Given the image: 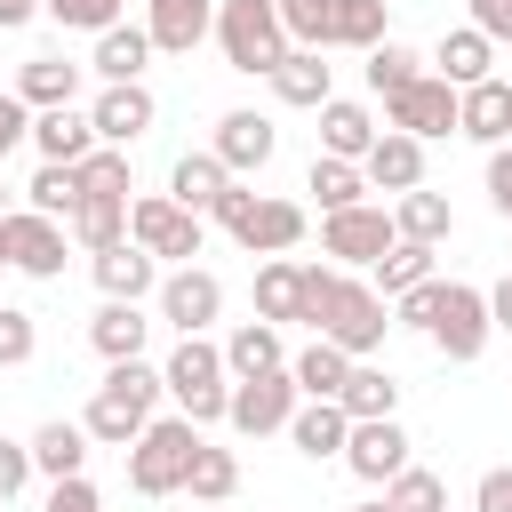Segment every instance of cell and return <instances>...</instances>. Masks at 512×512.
Here are the masks:
<instances>
[{
    "instance_id": "obj_14",
    "label": "cell",
    "mask_w": 512,
    "mask_h": 512,
    "mask_svg": "<svg viewBox=\"0 0 512 512\" xmlns=\"http://www.w3.org/2000/svg\"><path fill=\"white\" fill-rule=\"evenodd\" d=\"M408 424L400 416H368V424H352L344 432V464H352V480H368V488H384L392 472H408Z\"/></svg>"
},
{
    "instance_id": "obj_54",
    "label": "cell",
    "mask_w": 512,
    "mask_h": 512,
    "mask_svg": "<svg viewBox=\"0 0 512 512\" xmlns=\"http://www.w3.org/2000/svg\"><path fill=\"white\" fill-rule=\"evenodd\" d=\"M24 136H32V112H24L16 96H0V160H8V152H16Z\"/></svg>"
},
{
    "instance_id": "obj_35",
    "label": "cell",
    "mask_w": 512,
    "mask_h": 512,
    "mask_svg": "<svg viewBox=\"0 0 512 512\" xmlns=\"http://www.w3.org/2000/svg\"><path fill=\"white\" fill-rule=\"evenodd\" d=\"M432 256H440V248H424V240H392V248L368 264V272H376L368 288L392 304V296H408V288H424V280H432Z\"/></svg>"
},
{
    "instance_id": "obj_22",
    "label": "cell",
    "mask_w": 512,
    "mask_h": 512,
    "mask_svg": "<svg viewBox=\"0 0 512 512\" xmlns=\"http://www.w3.org/2000/svg\"><path fill=\"white\" fill-rule=\"evenodd\" d=\"M456 136H472V144H512V88L504 80H480V88H464L456 96Z\"/></svg>"
},
{
    "instance_id": "obj_28",
    "label": "cell",
    "mask_w": 512,
    "mask_h": 512,
    "mask_svg": "<svg viewBox=\"0 0 512 512\" xmlns=\"http://www.w3.org/2000/svg\"><path fill=\"white\" fill-rule=\"evenodd\" d=\"M256 320H272V328L304 320V264L296 256H264L256 264Z\"/></svg>"
},
{
    "instance_id": "obj_15",
    "label": "cell",
    "mask_w": 512,
    "mask_h": 512,
    "mask_svg": "<svg viewBox=\"0 0 512 512\" xmlns=\"http://www.w3.org/2000/svg\"><path fill=\"white\" fill-rule=\"evenodd\" d=\"M152 120H160V104H152V88H144V80H128V88H104V96L88 104V128H96V144H120V152H128V144H136Z\"/></svg>"
},
{
    "instance_id": "obj_17",
    "label": "cell",
    "mask_w": 512,
    "mask_h": 512,
    "mask_svg": "<svg viewBox=\"0 0 512 512\" xmlns=\"http://www.w3.org/2000/svg\"><path fill=\"white\" fill-rule=\"evenodd\" d=\"M144 32H152V48L192 56L216 32V0H144Z\"/></svg>"
},
{
    "instance_id": "obj_51",
    "label": "cell",
    "mask_w": 512,
    "mask_h": 512,
    "mask_svg": "<svg viewBox=\"0 0 512 512\" xmlns=\"http://www.w3.org/2000/svg\"><path fill=\"white\" fill-rule=\"evenodd\" d=\"M40 512H104V496H96L88 472H80V480H48V504H40Z\"/></svg>"
},
{
    "instance_id": "obj_6",
    "label": "cell",
    "mask_w": 512,
    "mask_h": 512,
    "mask_svg": "<svg viewBox=\"0 0 512 512\" xmlns=\"http://www.w3.org/2000/svg\"><path fill=\"white\" fill-rule=\"evenodd\" d=\"M216 48H224V64H232V72L272 80V64L288 56L280 8H272V0H216Z\"/></svg>"
},
{
    "instance_id": "obj_33",
    "label": "cell",
    "mask_w": 512,
    "mask_h": 512,
    "mask_svg": "<svg viewBox=\"0 0 512 512\" xmlns=\"http://www.w3.org/2000/svg\"><path fill=\"white\" fill-rule=\"evenodd\" d=\"M392 232H400V240H424V248H440V240L456 232V208H448V192H424V184H416V192H400V200H392Z\"/></svg>"
},
{
    "instance_id": "obj_26",
    "label": "cell",
    "mask_w": 512,
    "mask_h": 512,
    "mask_svg": "<svg viewBox=\"0 0 512 512\" xmlns=\"http://www.w3.org/2000/svg\"><path fill=\"white\" fill-rule=\"evenodd\" d=\"M272 368H288L280 328H272V320H240V328L224 336V376H232V384H248V376H272Z\"/></svg>"
},
{
    "instance_id": "obj_2",
    "label": "cell",
    "mask_w": 512,
    "mask_h": 512,
    "mask_svg": "<svg viewBox=\"0 0 512 512\" xmlns=\"http://www.w3.org/2000/svg\"><path fill=\"white\" fill-rule=\"evenodd\" d=\"M152 416H160V368L152 360H112L104 384H96V400L80 408V432L96 448H128Z\"/></svg>"
},
{
    "instance_id": "obj_53",
    "label": "cell",
    "mask_w": 512,
    "mask_h": 512,
    "mask_svg": "<svg viewBox=\"0 0 512 512\" xmlns=\"http://www.w3.org/2000/svg\"><path fill=\"white\" fill-rule=\"evenodd\" d=\"M472 512H512V464L480 472V488H472Z\"/></svg>"
},
{
    "instance_id": "obj_32",
    "label": "cell",
    "mask_w": 512,
    "mask_h": 512,
    "mask_svg": "<svg viewBox=\"0 0 512 512\" xmlns=\"http://www.w3.org/2000/svg\"><path fill=\"white\" fill-rule=\"evenodd\" d=\"M224 184H232V176H224V160H216V152H184V160L168 168V200H176V208H192V216H208V208L224 200Z\"/></svg>"
},
{
    "instance_id": "obj_36",
    "label": "cell",
    "mask_w": 512,
    "mask_h": 512,
    "mask_svg": "<svg viewBox=\"0 0 512 512\" xmlns=\"http://www.w3.org/2000/svg\"><path fill=\"white\" fill-rule=\"evenodd\" d=\"M24 448H32V472H48V480H80V464H88V432H80V424H64V416H56V424H40Z\"/></svg>"
},
{
    "instance_id": "obj_18",
    "label": "cell",
    "mask_w": 512,
    "mask_h": 512,
    "mask_svg": "<svg viewBox=\"0 0 512 512\" xmlns=\"http://www.w3.org/2000/svg\"><path fill=\"white\" fill-rule=\"evenodd\" d=\"M360 176H368V192H416L424 184V144L416 136H400V128H384L376 144H368V160H360Z\"/></svg>"
},
{
    "instance_id": "obj_47",
    "label": "cell",
    "mask_w": 512,
    "mask_h": 512,
    "mask_svg": "<svg viewBox=\"0 0 512 512\" xmlns=\"http://www.w3.org/2000/svg\"><path fill=\"white\" fill-rule=\"evenodd\" d=\"M40 352V320L24 304H0V368H24Z\"/></svg>"
},
{
    "instance_id": "obj_25",
    "label": "cell",
    "mask_w": 512,
    "mask_h": 512,
    "mask_svg": "<svg viewBox=\"0 0 512 512\" xmlns=\"http://www.w3.org/2000/svg\"><path fill=\"white\" fill-rule=\"evenodd\" d=\"M32 144H40V160L80 168V160L96 152V128H88V112H80V104H56V112H32Z\"/></svg>"
},
{
    "instance_id": "obj_19",
    "label": "cell",
    "mask_w": 512,
    "mask_h": 512,
    "mask_svg": "<svg viewBox=\"0 0 512 512\" xmlns=\"http://www.w3.org/2000/svg\"><path fill=\"white\" fill-rule=\"evenodd\" d=\"M88 272H96V288H104V304H144L152 288H160V264L136 248V240H120V248H104V256H88Z\"/></svg>"
},
{
    "instance_id": "obj_31",
    "label": "cell",
    "mask_w": 512,
    "mask_h": 512,
    "mask_svg": "<svg viewBox=\"0 0 512 512\" xmlns=\"http://www.w3.org/2000/svg\"><path fill=\"white\" fill-rule=\"evenodd\" d=\"M336 408H344L352 424H368V416H400V376H392V368H376V360H352V376H344Z\"/></svg>"
},
{
    "instance_id": "obj_38",
    "label": "cell",
    "mask_w": 512,
    "mask_h": 512,
    "mask_svg": "<svg viewBox=\"0 0 512 512\" xmlns=\"http://www.w3.org/2000/svg\"><path fill=\"white\" fill-rule=\"evenodd\" d=\"M232 488H240V456L216 448V440H200V456H192V472H184V496H192V504H232Z\"/></svg>"
},
{
    "instance_id": "obj_45",
    "label": "cell",
    "mask_w": 512,
    "mask_h": 512,
    "mask_svg": "<svg viewBox=\"0 0 512 512\" xmlns=\"http://www.w3.org/2000/svg\"><path fill=\"white\" fill-rule=\"evenodd\" d=\"M416 72H424L416 48H400V40H376V48H368V88H376V96H400Z\"/></svg>"
},
{
    "instance_id": "obj_29",
    "label": "cell",
    "mask_w": 512,
    "mask_h": 512,
    "mask_svg": "<svg viewBox=\"0 0 512 512\" xmlns=\"http://www.w3.org/2000/svg\"><path fill=\"white\" fill-rule=\"evenodd\" d=\"M344 432H352V416H344L336 400H304V408L288 416V448H296V456H312V464L344 456Z\"/></svg>"
},
{
    "instance_id": "obj_34",
    "label": "cell",
    "mask_w": 512,
    "mask_h": 512,
    "mask_svg": "<svg viewBox=\"0 0 512 512\" xmlns=\"http://www.w3.org/2000/svg\"><path fill=\"white\" fill-rule=\"evenodd\" d=\"M344 376H352V360H344L328 336H312L304 352H288V384H296L304 400H336V392H344Z\"/></svg>"
},
{
    "instance_id": "obj_46",
    "label": "cell",
    "mask_w": 512,
    "mask_h": 512,
    "mask_svg": "<svg viewBox=\"0 0 512 512\" xmlns=\"http://www.w3.org/2000/svg\"><path fill=\"white\" fill-rule=\"evenodd\" d=\"M120 8H128V0H40V16L64 24V32H112Z\"/></svg>"
},
{
    "instance_id": "obj_40",
    "label": "cell",
    "mask_w": 512,
    "mask_h": 512,
    "mask_svg": "<svg viewBox=\"0 0 512 512\" xmlns=\"http://www.w3.org/2000/svg\"><path fill=\"white\" fill-rule=\"evenodd\" d=\"M72 240H80L88 256L120 248V240H128V200H80V208H72Z\"/></svg>"
},
{
    "instance_id": "obj_44",
    "label": "cell",
    "mask_w": 512,
    "mask_h": 512,
    "mask_svg": "<svg viewBox=\"0 0 512 512\" xmlns=\"http://www.w3.org/2000/svg\"><path fill=\"white\" fill-rule=\"evenodd\" d=\"M376 40H392L384 32V0H336V32H328V48H376Z\"/></svg>"
},
{
    "instance_id": "obj_16",
    "label": "cell",
    "mask_w": 512,
    "mask_h": 512,
    "mask_svg": "<svg viewBox=\"0 0 512 512\" xmlns=\"http://www.w3.org/2000/svg\"><path fill=\"white\" fill-rule=\"evenodd\" d=\"M272 144H280V136H272V120H264V112H224L208 152L224 160V176H240V184H248V176L272 160Z\"/></svg>"
},
{
    "instance_id": "obj_37",
    "label": "cell",
    "mask_w": 512,
    "mask_h": 512,
    "mask_svg": "<svg viewBox=\"0 0 512 512\" xmlns=\"http://www.w3.org/2000/svg\"><path fill=\"white\" fill-rule=\"evenodd\" d=\"M304 192L320 200V216H336V208H360V200H368V176H360L352 160H328V152H312V176H304Z\"/></svg>"
},
{
    "instance_id": "obj_50",
    "label": "cell",
    "mask_w": 512,
    "mask_h": 512,
    "mask_svg": "<svg viewBox=\"0 0 512 512\" xmlns=\"http://www.w3.org/2000/svg\"><path fill=\"white\" fill-rule=\"evenodd\" d=\"M24 480H32V448L24 440H0V504H16Z\"/></svg>"
},
{
    "instance_id": "obj_41",
    "label": "cell",
    "mask_w": 512,
    "mask_h": 512,
    "mask_svg": "<svg viewBox=\"0 0 512 512\" xmlns=\"http://www.w3.org/2000/svg\"><path fill=\"white\" fill-rule=\"evenodd\" d=\"M272 8H280V32H288V48H312V56H328L336 0H272Z\"/></svg>"
},
{
    "instance_id": "obj_55",
    "label": "cell",
    "mask_w": 512,
    "mask_h": 512,
    "mask_svg": "<svg viewBox=\"0 0 512 512\" xmlns=\"http://www.w3.org/2000/svg\"><path fill=\"white\" fill-rule=\"evenodd\" d=\"M488 328H504V336H512V272L488 288Z\"/></svg>"
},
{
    "instance_id": "obj_24",
    "label": "cell",
    "mask_w": 512,
    "mask_h": 512,
    "mask_svg": "<svg viewBox=\"0 0 512 512\" xmlns=\"http://www.w3.org/2000/svg\"><path fill=\"white\" fill-rule=\"evenodd\" d=\"M80 72H88V64H64V56H24V72H16V88H8V96H16L24 112H56V104H72V96H80Z\"/></svg>"
},
{
    "instance_id": "obj_42",
    "label": "cell",
    "mask_w": 512,
    "mask_h": 512,
    "mask_svg": "<svg viewBox=\"0 0 512 512\" xmlns=\"http://www.w3.org/2000/svg\"><path fill=\"white\" fill-rule=\"evenodd\" d=\"M24 208H32V216L72 224V208H80V176H72V168H56V160H40V176L24 184Z\"/></svg>"
},
{
    "instance_id": "obj_57",
    "label": "cell",
    "mask_w": 512,
    "mask_h": 512,
    "mask_svg": "<svg viewBox=\"0 0 512 512\" xmlns=\"http://www.w3.org/2000/svg\"><path fill=\"white\" fill-rule=\"evenodd\" d=\"M352 512H384V496H376V504H352Z\"/></svg>"
},
{
    "instance_id": "obj_8",
    "label": "cell",
    "mask_w": 512,
    "mask_h": 512,
    "mask_svg": "<svg viewBox=\"0 0 512 512\" xmlns=\"http://www.w3.org/2000/svg\"><path fill=\"white\" fill-rule=\"evenodd\" d=\"M424 336H432V352H440V360L472 368V360L488 352V336H496V328H488V288L448 280V288H440V312H432V328H424Z\"/></svg>"
},
{
    "instance_id": "obj_27",
    "label": "cell",
    "mask_w": 512,
    "mask_h": 512,
    "mask_svg": "<svg viewBox=\"0 0 512 512\" xmlns=\"http://www.w3.org/2000/svg\"><path fill=\"white\" fill-rule=\"evenodd\" d=\"M376 136H384V128L368 120V104H344V96L320 104V152H328V160H352V168H360Z\"/></svg>"
},
{
    "instance_id": "obj_30",
    "label": "cell",
    "mask_w": 512,
    "mask_h": 512,
    "mask_svg": "<svg viewBox=\"0 0 512 512\" xmlns=\"http://www.w3.org/2000/svg\"><path fill=\"white\" fill-rule=\"evenodd\" d=\"M88 344L104 352V368H112V360H144V344H152L144 304H104V312L88 320Z\"/></svg>"
},
{
    "instance_id": "obj_39",
    "label": "cell",
    "mask_w": 512,
    "mask_h": 512,
    "mask_svg": "<svg viewBox=\"0 0 512 512\" xmlns=\"http://www.w3.org/2000/svg\"><path fill=\"white\" fill-rule=\"evenodd\" d=\"M72 176H80V200H128V192H136V168H128L120 144H96Z\"/></svg>"
},
{
    "instance_id": "obj_56",
    "label": "cell",
    "mask_w": 512,
    "mask_h": 512,
    "mask_svg": "<svg viewBox=\"0 0 512 512\" xmlns=\"http://www.w3.org/2000/svg\"><path fill=\"white\" fill-rule=\"evenodd\" d=\"M40 16V0H0V32H16V24H32Z\"/></svg>"
},
{
    "instance_id": "obj_11",
    "label": "cell",
    "mask_w": 512,
    "mask_h": 512,
    "mask_svg": "<svg viewBox=\"0 0 512 512\" xmlns=\"http://www.w3.org/2000/svg\"><path fill=\"white\" fill-rule=\"evenodd\" d=\"M304 408V392L288 384V368H272V376H248V384H232V400H224V424L240 432V440H264V432H288V416Z\"/></svg>"
},
{
    "instance_id": "obj_48",
    "label": "cell",
    "mask_w": 512,
    "mask_h": 512,
    "mask_svg": "<svg viewBox=\"0 0 512 512\" xmlns=\"http://www.w3.org/2000/svg\"><path fill=\"white\" fill-rule=\"evenodd\" d=\"M440 288H448V280L432 272L424 288H408V296H392V328H416V336H424V328H432V312H440Z\"/></svg>"
},
{
    "instance_id": "obj_52",
    "label": "cell",
    "mask_w": 512,
    "mask_h": 512,
    "mask_svg": "<svg viewBox=\"0 0 512 512\" xmlns=\"http://www.w3.org/2000/svg\"><path fill=\"white\" fill-rule=\"evenodd\" d=\"M488 208L512 224V144H496V152H488Z\"/></svg>"
},
{
    "instance_id": "obj_3",
    "label": "cell",
    "mask_w": 512,
    "mask_h": 512,
    "mask_svg": "<svg viewBox=\"0 0 512 512\" xmlns=\"http://www.w3.org/2000/svg\"><path fill=\"white\" fill-rule=\"evenodd\" d=\"M160 392L176 400V416H192V424H224V400H232L224 344H208V336H176V352L160 360Z\"/></svg>"
},
{
    "instance_id": "obj_10",
    "label": "cell",
    "mask_w": 512,
    "mask_h": 512,
    "mask_svg": "<svg viewBox=\"0 0 512 512\" xmlns=\"http://www.w3.org/2000/svg\"><path fill=\"white\" fill-rule=\"evenodd\" d=\"M152 304H160V320H168L176 336H208L216 312H224V280H216L208 264H176V272L152 288Z\"/></svg>"
},
{
    "instance_id": "obj_9",
    "label": "cell",
    "mask_w": 512,
    "mask_h": 512,
    "mask_svg": "<svg viewBox=\"0 0 512 512\" xmlns=\"http://www.w3.org/2000/svg\"><path fill=\"white\" fill-rule=\"evenodd\" d=\"M400 232H392V208H336V216H320V256L336 264V272H368L384 248H392Z\"/></svg>"
},
{
    "instance_id": "obj_4",
    "label": "cell",
    "mask_w": 512,
    "mask_h": 512,
    "mask_svg": "<svg viewBox=\"0 0 512 512\" xmlns=\"http://www.w3.org/2000/svg\"><path fill=\"white\" fill-rule=\"evenodd\" d=\"M200 424L192 416H152L136 440H128V488L136 496H184V472L200 456Z\"/></svg>"
},
{
    "instance_id": "obj_43",
    "label": "cell",
    "mask_w": 512,
    "mask_h": 512,
    "mask_svg": "<svg viewBox=\"0 0 512 512\" xmlns=\"http://www.w3.org/2000/svg\"><path fill=\"white\" fill-rule=\"evenodd\" d=\"M384 512H448V480L424 472V464H408V472L384 480Z\"/></svg>"
},
{
    "instance_id": "obj_12",
    "label": "cell",
    "mask_w": 512,
    "mask_h": 512,
    "mask_svg": "<svg viewBox=\"0 0 512 512\" xmlns=\"http://www.w3.org/2000/svg\"><path fill=\"white\" fill-rule=\"evenodd\" d=\"M384 128H400V136H416V144L456 136V88L432 80V72H416L400 96H384Z\"/></svg>"
},
{
    "instance_id": "obj_7",
    "label": "cell",
    "mask_w": 512,
    "mask_h": 512,
    "mask_svg": "<svg viewBox=\"0 0 512 512\" xmlns=\"http://www.w3.org/2000/svg\"><path fill=\"white\" fill-rule=\"evenodd\" d=\"M128 240H136L152 264H192L200 240H208V224H200L192 208H176L168 192H144V200H128Z\"/></svg>"
},
{
    "instance_id": "obj_49",
    "label": "cell",
    "mask_w": 512,
    "mask_h": 512,
    "mask_svg": "<svg viewBox=\"0 0 512 512\" xmlns=\"http://www.w3.org/2000/svg\"><path fill=\"white\" fill-rule=\"evenodd\" d=\"M464 16L488 48H512V0H464Z\"/></svg>"
},
{
    "instance_id": "obj_58",
    "label": "cell",
    "mask_w": 512,
    "mask_h": 512,
    "mask_svg": "<svg viewBox=\"0 0 512 512\" xmlns=\"http://www.w3.org/2000/svg\"><path fill=\"white\" fill-rule=\"evenodd\" d=\"M0 216H8V184H0Z\"/></svg>"
},
{
    "instance_id": "obj_1",
    "label": "cell",
    "mask_w": 512,
    "mask_h": 512,
    "mask_svg": "<svg viewBox=\"0 0 512 512\" xmlns=\"http://www.w3.org/2000/svg\"><path fill=\"white\" fill-rule=\"evenodd\" d=\"M304 328L328 336L344 360H376L384 336H392V304L336 264H304Z\"/></svg>"
},
{
    "instance_id": "obj_13",
    "label": "cell",
    "mask_w": 512,
    "mask_h": 512,
    "mask_svg": "<svg viewBox=\"0 0 512 512\" xmlns=\"http://www.w3.org/2000/svg\"><path fill=\"white\" fill-rule=\"evenodd\" d=\"M0 240H8V264H16L24 280H64V224H56V216L8 208V216H0Z\"/></svg>"
},
{
    "instance_id": "obj_60",
    "label": "cell",
    "mask_w": 512,
    "mask_h": 512,
    "mask_svg": "<svg viewBox=\"0 0 512 512\" xmlns=\"http://www.w3.org/2000/svg\"><path fill=\"white\" fill-rule=\"evenodd\" d=\"M0 264H8V240H0Z\"/></svg>"
},
{
    "instance_id": "obj_59",
    "label": "cell",
    "mask_w": 512,
    "mask_h": 512,
    "mask_svg": "<svg viewBox=\"0 0 512 512\" xmlns=\"http://www.w3.org/2000/svg\"><path fill=\"white\" fill-rule=\"evenodd\" d=\"M192 512H224V504H192Z\"/></svg>"
},
{
    "instance_id": "obj_21",
    "label": "cell",
    "mask_w": 512,
    "mask_h": 512,
    "mask_svg": "<svg viewBox=\"0 0 512 512\" xmlns=\"http://www.w3.org/2000/svg\"><path fill=\"white\" fill-rule=\"evenodd\" d=\"M272 96H280L288 112H320V104L336 96V64H320L312 48H288V56L272 64Z\"/></svg>"
},
{
    "instance_id": "obj_20",
    "label": "cell",
    "mask_w": 512,
    "mask_h": 512,
    "mask_svg": "<svg viewBox=\"0 0 512 512\" xmlns=\"http://www.w3.org/2000/svg\"><path fill=\"white\" fill-rule=\"evenodd\" d=\"M432 80H448L456 96L480 88V80H496V48H488L472 24H456V32H440V48H432Z\"/></svg>"
},
{
    "instance_id": "obj_5",
    "label": "cell",
    "mask_w": 512,
    "mask_h": 512,
    "mask_svg": "<svg viewBox=\"0 0 512 512\" xmlns=\"http://www.w3.org/2000/svg\"><path fill=\"white\" fill-rule=\"evenodd\" d=\"M208 216H216L248 256H288V248L304 240V208H296V200H272V192H248L240 176L224 184V200H216Z\"/></svg>"
},
{
    "instance_id": "obj_23",
    "label": "cell",
    "mask_w": 512,
    "mask_h": 512,
    "mask_svg": "<svg viewBox=\"0 0 512 512\" xmlns=\"http://www.w3.org/2000/svg\"><path fill=\"white\" fill-rule=\"evenodd\" d=\"M144 64H152V32H144V24H112V32H96V56H88V72H96L104 88H128V80H144Z\"/></svg>"
},
{
    "instance_id": "obj_61",
    "label": "cell",
    "mask_w": 512,
    "mask_h": 512,
    "mask_svg": "<svg viewBox=\"0 0 512 512\" xmlns=\"http://www.w3.org/2000/svg\"><path fill=\"white\" fill-rule=\"evenodd\" d=\"M0 512H8V504H0Z\"/></svg>"
}]
</instances>
